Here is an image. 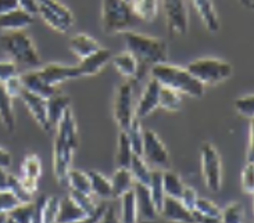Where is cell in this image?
<instances>
[{
    "mask_svg": "<svg viewBox=\"0 0 254 223\" xmlns=\"http://www.w3.org/2000/svg\"><path fill=\"white\" fill-rule=\"evenodd\" d=\"M123 35L127 45V52H129L137 62V72L133 81L135 83L142 81L151 67L167 62L168 60V45L164 39L146 36L133 31Z\"/></svg>",
    "mask_w": 254,
    "mask_h": 223,
    "instance_id": "obj_1",
    "label": "cell"
},
{
    "mask_svg": "<svg viewBox=\"0 0 254 223\" xmlns=\"http://www.w3.org/2000/svg\"><path fill=\"white\" fill-rule=\"evenodd\" d=\"M149 74L161 86L172 89L179 95L190 96L194 99H200L204 95V85L200 83L186 68L161 62L151 67Z\"/></svg>",
    "mask_w": 254,
    "mask_h": 223,
    "instance_id": "obj_2",
    "label": "cell"
},
{
    "mask_svg": "<svg viewBox=\"0 0 254 223\" xmlns=\"http://www.w3.org/2000/svg\"><path fill=\"white\" fill-rule=\"evenodd\" d=\"M0 46L17 65L39 67L42 58L31 36L25 31H10L0 36Z\"/></svg>",
    "mask_w": 254,
    "mask_h": 223,
    "instance_id": "obj_3",
    "label": "cell"
},
{
    "mask_svg": "<svg viewBox=\"0 0 254 223\" xmlns=\"http://www.w3.org/2000/svg\"><path fill=\"white\" fill-rule=\"evenodd\" d=\"M137 18L132 13L127 0H102V29L106 35L129 32L137 25Z\"/></svg>",
    "mask_w": 254,
    "mask_h": 223,
    "instance_id": "obj_4",
    "label": "cell"
},
{
    "mask_svg": "<svg viewBox=\"0 0 254 223\" xmlns=\"http://www.w3.org/2000/svg\"><path fill=\"white\" fill-rule=\"evenodd\" d=\"M186 69L204 86L218 85L229 79L234 74L232 65L218 58H197L189 62Z\"/></svg>",
    "mask_w": 254,
    "mask_h": 223,
    "instance_id": "obj_5",
    "label": "cell"
},
{
    "mask_svg": "<svg viewBox=\"0 0 254 223\" xmlns=\"http://www.w3.org/2000/svg\"><path fill=\"white\" fill-rule=\"evenodd\" d=\"M38 14L45 24L56 32L67 34L74 25V15L59 0H36Z\"/></svg>",
    "mask_w": 254,
    "mask_h": 223,
    "instance_id": "obj_6",
    "label": "cell"
},
{
    "mask_svg": "<svg viewBox=\"0 0 254 223\" xmlns=\"http://www.w3.org/2000/svg\"><path fill=\"white\" fill-rule=\"evenodd\" d=\"M201 172L207 189L218 193L222 186V165L217 149L210 143H204L200 150Z\"/></svg>",
    "mask_w": 254,
    "mask_h": 223,
    "instance_id": "obj_7",
    "label": "cell"
},
{
    "mask_svg": "<svg viewBox=\"0 0 254 223\" xmlns=\"http://www.w3.org/2000/svg\"><path fill=\"white\" fill-rule=\"evenodd\" d=\"M114 119L118 128L127 130L132 119L135 118V107H133V82L127 81L121 83L117 89L114 107H113Z\"/></svg>",
    "mask_w": 254,
    "mask_h": 223,
    "instance_id": "obj_8",
    "label": "cell"
},
{
    "mask_svg": "<svg viewBox=\"0 0 254 223\" xmlns=\"http://www.w3.org/2000/svg\"><path fill=\"white\" fill-rule=\"evenodd\" d=\"M142 158L147 165H151L154 169L170 168V154L165 149L164 143L153 130H144L143 147H142Z\"/></svg>",
    "mask_w": 254,
    "mask_h": 223,
    "instance_id": "obj_9",
    "label": "cell"
},
{
    "mask_svg": "<svg viewBox=\"0 0 254 223\" xmlns=\"http://www.w3.org/2000/svg\"><path fill=\"white\" fill-rule=\"evenodd\" d=\"M167 28L172 36H184L189 28L185 0H161Z\"/></svg>",
    "mask_w": 254,
    "mask_h": 223,
    "instance_id": "obj_10",
    "label": "cell"
},
{
    "mask_svg": "<svg viewBox=\"0 0 254 223\" xmlns=\"http://www.w3.org/2000/svg\"><path fill=\"white\" fill-rule=\"evenodd\" d=\"M74 151L75 149L72 146L63 142L62 139L56 137L55 146H53V165H55L56 180L62 186L67 184V175L71 169Z\"/></svg>",
    "mask_w": 254,
    "mask_h": 223,
    "instance_id": "obj_11",
    "label": "cell"
},
{
    "mask_svg": "<svg viewBox=\"0 0 254 223\" xmlns=\"http://www.w3.org/2000/svg\"><path fill=\"white\" fill-rule=\"evenodd\" d=\"M20 99L22 103L25 104V107L29 111V114L32 115V118L35 122L39 125V128L42 130H45L46 133H49L52 130V125L49 122L48 116V107H46V99H43L41 96L31 93L28 90H22L20 95Z\"/></svg>",
    "mask_w": 254,
    "mask_h": 223,
    "instance_id": "obj_12",
    "label": "cell"
},
{
    "mask_svg": "<svg viewBox=\"0 0 254 223\" xmlns=\"http://www.w3.org/2000/svg\"><path fill=\"white\" fill-rule=\"evenodd\" d=\"M38 72L43 78V81L55 88H57L59 85H62L65 81L79 78L76 65H65V64H60V62L46 64L45 67L39 68Z\"/></svg>",
    "mask_w": 254,
    "mask_h": 223,
    "instance_id": "obj_13",
    "label": "cell"
},
{
    "mask_svg": "<svg viewBox=\"0 0 254 223\" xmlns=\"http://www.w3.org/2000/svg\"><path fill=\"white\" fill-rule=\"evenodd\" d=\"M160 88H161V85L156 79L150 78V81L146 83V88L142 92V96L137 100L136 107H135V118L143 119L158 109Z\"/></svg>",
    "mask_w": 254,
    "mask_h": 223,
    "instance_id": "obj_14",
    "label": "cell"
},
{
    "mask_svg": "<svg viewBox=\"0 0 254 223\" xmlns=\"http://www.w3.org/2000/svg\"><path fill=\"white\" fill-rule=\"evenodd\" d=\"M113 58V53L109 49L100 48L95 53L86 56L85 58L79 60V64L76 65L79 78L83 76H95L103 69Z\"/></svg>",
    "mask_w": 254,
    "mask_h": 223,
    "instance_id": "obj_15",
    "label": "cell"
},
{
    "mask_svg": "<svg viewBox=\"0 0 254 223\" xmlns=\"http://www.w3.org/2000/svg\"><path fill=\"white\" fill-rule=\"evenodd\" d=\"M133 193L136 200L137 219L140 218V222L151 223L156 219L158 212L153 204L149 187L140 183H133Z\"/></svg>",
    "mask_w": 254,
    "mask_h": 223,
    "instance_id": "obj_16",
    "label": "cell"
},
{
    "mask_svg": "<svg viewBox=\"0 0 254 223\" xmlns=\"http://www.w3.org/2000/svg\"><path fill=\"white\" fill-rule=\"evenodd\" d=\"M158 214H161L167 221L175 223H196L193 211H189L178 198L172 197H164V201L161 205V210Z\"/></svg>",
    "mask_w": 254,
    "mask_h": 223,
    "instance_id": "obj_17",
    "label": "cell"
},
{
    "mask_svg": "<svg viewBox=\"0 0 254 223\" xmlns=\"http://www.w3.org/2000/svg\"><path fill=\"white\" fill-rule=\"evenodd\" d=\"M35 22L34 14L28 13L21 7L11 10L8 13L0 14V31L10 32V31H24L31 27Z\"/></svg>",
    "mask_w": 254,
    "mask_h": 223,
    "instance_id": "obj_18",
    "label": "cell"
},
{
    "mask_svg": "<svg viewBox=\"0 0 254 223\" xmlns=\"http://www.w3.org/2000/svg\"><path fill=\"white\" fill-rule=\"evenodd\" d=\"M21 173H22L20 177L21 183L29 193L35 194V191L38 190L39 177L42 175V164L38 156L29 154L25 157L24 163L21 165Z\"/></svg>",
    "mask_w": 254,
    "mask_h": 223,
    "instance_id": "obj_19",
    "label": "cell"
},
{
    "mask_svg": "<svg viewBox=\"0 0 254 223\" xmlns=\"http://www.w3.org/2000/svg\"><path fill=\"white\" fill-rule=\"evenodd\" d=\"M57 129V136L59 139H62L63 142L68 143L69 146H72L76 150L78 144H79V137H78V128H76L75 116L71 107L64 111V114L62 115L60 121L57 122L56 125Z\"/></svg>",
    "mask_w": 254,
    "mask_h": 223,
    "instance_id": "obj_20",
    "label": "cell"
},
{
    "mask_svg": "<svg viewBox=\"0 0 254 223\" xmlns=\"http://www.w3.org/2000/svg\"><path fill=\"white\" fill-rule=\"evenodd\" d=\"M20 79L25 90L41 96L43 99H49V97H52L57 93V88L50 86L43 81V78L39 75L38 69H32V71H27V72L21 74Z\"/></svg>",
    "mask_w": 254,
    "mask_h": 223,
    "instance_id": "obj_21",
    "label": "cell"
},
{
    "mask_svg": "<svg viewBox=\"0 0 254 223\" xmlns=\"http://www.w3.org/2000/svg\"><path fill=\"white\" fill-rule=\"evenodd\" d=\"M190 1L203 21L207 31L211 34H217L220 31V18L215 11L213 0H190Z\"/></svg>",
    "mask_w": 254,
    "mask_h": 223,
    "instance_id": "obj_22",
    "label": "cell"
},
{
    "mask_svg": "<svg viewBox=\"0 0 254 223\" xmlns=\"http://www.w3.org/2000/svg\"><path fill=\"white\" fill-rule=\"evenodd\" d=\"M68 49L71 50V53L76 56L79 60L85 58L86 56L95 53L96 50L100 49L99 42L86 34H76L74 35L68 42Z\"/></svg>",
    "mask_w": 254,
    "mask_h": 223,
    "instance_id": "obj_23",
    "label": "cell"
},
{
    "mask_svg": "<svg viewBox=\"0 0 254 223\" xmlns=\"http://www.w3.org/2000/svg\"><path fill=\"white\" fill-rule=\"evenodd\" d=\"M132 13L137 21L153 22L160 13V0H130Z\"/></svg>",
    "mask_w": 254,
    "mask_h": 223,
    "instance_id": "obj_24",
    "label": "cell"
},
{
    "mask_svg": "<svg viewBox=\"0 0 254 223\" xmlns=\"http://www.w3.org/2000/svg\"><path fill=\"white\" fill-rule=\"evenodd\" d=\"M0 123L4 126L8 133H13L15 130L13 97L7 93L3 83H0Z\"/></svg>",
    "mask_w": 254,
    "mask_h": 223,
    "instance_id": "obj_25",
    "label": "cell"
},
{
    "mask_svg": "<svg viewBox=\"0 0 254 223\" xmlns=\"http://www.w3.org/2000/svg\"><path fill=\"white\" fill-rule=\"evenodd\" d=\"M46 107H48L49 122H50L52 128H56V125L60 121L64 111L71 107V99L68 96L62 95L57 92L56 95L46 99Z\"/></svg>",
    "mask_w": 254,
    "mask_h": 223,
    "instance_id": "obj_26",
    "label": "cell"
},
{
    "mask_svg": "<svg viewBox=\"0 0 254 223\" xmlns=\"http://www.w3.org/2000/svg\"><path fill=\"white\" fill-rule=\"evenodd\" d=\"M111 62H113V67L117 69V72L121 76L127 78L128 81H135L137 72V62L129 52L125 50V52L113 56Z\"/></svg>",
    "mask_w": 254,
    "mask_h": 223,
    "instance_id": "obj_27",
    "label": "cell"
},
{
    "mask_svg": "<svg viewBox=\"0 0 254 223\" xmlns=\"http://www.w3.org/2000/svg\"><path fill=\"white\" fill-rule=\"evenodd\" d=\"M86 217L88 215L68 196L65 197V198H63V200H60V204H59V214H57V221H56V223H72L76 222V221H81V219Z\"/></svg>",
    "mask_w": 254,
    "mask_h": 223,
    "instance_id": "obj_28",
    "label": "cell"
},
{
    "mask_svg": "<svg viewBox=\"0 0 254 223\" xmlns=\"http://www.w3.org/2000/svg\"><path fill=\"white\" fill-rule=\"evenodd\" d=\"M133 177L130 175L128 168H117L116 173L113 176L111 180V190H113V197L120 198L125 194L127 191H129L133 187Z\"/></svg>",
    "mask_w": 254,
    "mask_h": 223,
    "instance_id": "obj_29",
    "label": "cell"
},
{
    "mask_svg": "<svg viewBox=\"0 0 254 223\" xmlns=\"http://www.w3.org/2000/svg\"><path fill=\"white\" fill-rule=\"evenodd\" d=\"M128 169H129L130 175L133 177V182L140 183V184H144V186H149L151 169L149 168V165L146 164V161L142 158V156L133 154Z\"/></svg>",
    "mask_w": 254,
    "mask_h": 223,
    "instance_id": "obj_30",
    "label": "cell"
},
{
    "mask_svg": "<svg viewBox=\"0 0 254 223\" xmlns=\"http://www.w3.org/2000/svg\"><path fill=\"white\" fill-rule=\"evenodd\" d=\"M147 187H149V191H150L153 204H154L157 212H160L165 197L164 189H163V170L161 169H151L150 183H149Z\"/></svg>",
    "mask_w": 254,
    "mask_h": 223,
    "instance_id": "obj_31",
    "label": "cell"
},
{
    "mask_svg": "<svg viewBox=\"0 0 254 223\" xmlns=\"http://www.w3.org/2000/svg\"><path fill=\"white\" fill-rule=\"evenodd\" d=\"M90 182L92 193H95L100 198H111L113 190H111V180H109L104 175H102L97 170H89L86 172Z\"/></svg>",
    "mask_w": 254,
    "mask_h": 223,
    "instance_id": "obj_32",
    "label": "cell"
},
{
    "mask_svg": "<svg viewBox=\"0 0 254 223\" xmlns=\"http://www.w3.org/2000/svg\"><path fill=\"white\" fill-rule=\"evenodd\" d=\"M163 189H164L165 196L179 200L182 196V191L185 189V184L175 172H172L170 169H164L163 170Z\"/></svg>",
    "mask_w": 254,
    "mask_h": 223,
    "instance_id": "obj_33",
    "label": "cell"
},
{
    "mask_svg": "<svg viewBox=\"0 0 254 223\" xmlns=\"http://www.w3.org/2000/svg\"><path fill=\"white\" fill-rule=\"evenodd\" d=\"M121 198V223H137V210H136V200H135V193L133 187L127 191L125 194L120 197Z\"/></svg>",
    "mask_w": 254,
    "mask_h": 223,
    "instance_id": "obj_34",
    "label": "cell"
},
{
    "mask_svg": "<svg viewBox=\"0 0 254 223\" xmlns=\"http://www.w3.org/2000/svg\"><path fill=\"white\" fill-rule=\"evenodd\" d=\"M182 106V97L178 92L170 88L161 86L160 88V96H158V109H163L170 112L178 111Z\"/></svg>",
    "mask_w": 254,
    "mask_h": 223,
    "instance_id": "obj_35",
    "label": "cell"
},
{
    "mask_svg": "<svg viewBox=\"0 0 254 223\" xmlns=\"http://www.w3.org/2000/svg\"><path fill=\"white\" fill-rule=\"evenodd\" d=\"M125 133L128 136V140L130 143V147L133 150V154L136 156H142V147H143V137L144 130L142 128L140 119L133 118L128 129L125 130Z\"/></svg>",
    "mask_w": 254,
    "mask_h": 223,
    "instance_id": "obj_36",
    "label": "cell"
},
{
    "mask_svg": "<svg viewBox=\"0 0 254 223\" xmlns=\"http://www.w3.org/2000/svg\"><path fill=\"white\" fill-rule=\"evenodd\" d=\"M132 157H133V150L130 147L128 136L124 130H121L118 135L117 156H116V163H117L118 168H128Z\"/></svg>",
    "mask_w": 254,
    "mask_h": 223,
    "instance_id": "obj_37",
    "label": "cell"
},
{
    "mask_svg": "<svg viewBox=\"0 0 254 223\" xmlns=\"http://www.w3.org/2000/svg\"><path fill=\"white\" fill-rule=\"evenodd\" d=\"M67 184H69L71 190H76V191L85 193V194H92L88 173H85L82 170L72 168L69 169L68 175H67Z\"/></svg>",
    "mask_w": 254,
    "mask_h": 223,
    "instance_id": "obj_38",
    "label": "cell"
},
{
    "mask_svg": "<svg viewBox=\"0 0 254 223\" xmlns=\"http://www.w3.org/2000/svg\"><path fill=\"white\" fill-rule=\"evenodd\" d=\"M245 210L241 203L228 204L224 210H221V223H243Z\"/></svg>",
    "mask_w": 254,
    "mask_h": 223,
    "instance_id": "obj_39",
    "label": "cell"
},
{
    "mask_svg": "<svg viewBox=\"0 0 254 223\" xmlns=\"http://www.w3.org/2000/svg\"><path fill=\"white\" fill-rule=\"evenodd\" d=\"M69 197L75 201L76 205H78L88 217H89V215H93L97 211V207H99V205L92 200L90 194L79 193V191H76V190H69Z\"/></svg>",
    "mask_w": 254,
    "mask_h": 223,
    "instance_id": "obj_40",
    "label": "cell"
},
{
    "mask_svg": "<svg viewBox=\"0 0 254 223\" xmlns=\"http://www.w3.org/2000/svg\"><path fill=\"white\" fill-rule=\"evenodd\" d=\"M8 217H11L17 223H32L34 215V201L27 204H18L10 212H7Z\"/></svg>",
    "mask_w": 254,
    "mask_h": 223,
    "instance_id": "obj_41",
    "label": "cell"
},
{
    "mask_svg": "<svg viewBox=\"0 0 254 223\" xmlns=\"http://www.w3.org/2000/svg\"><path fill=\"white\" fill-rule=\"evenodd\" d=\"M8 190L13 193L14 196L18 198V201H20L21 204L32 203V201H34V194L29 193V191L24 187V184L21 183L20 177H17V176L10 175Z\"/></svg>",
    "mask_w": 254,
    "mask_h": 223,
    "instance_id": "obj_42",
    "label": "cell"
},
{
    "mask_svg": "<svg viewBox=\"0 0 254 223\" xmlns=\"http://www.w3.org/2000/svg\"><path fill=\"white\" fill-rule=\"evenodd\" d=\"M59 204L60 200L56 196L46 197V201L42 211V223H56L59 214Z\"/></svg>",
    "mask_w": 254,
    "mask_h": 223,
    "instance_id": "obj_43",
    "label": "cell"
},
{
    "mask_svg": "<svg viewBox=\"0 0 254 223\" xmlns=\"http://www.w3.org/2000/svg\"><path fill=\"white\" fill-rule=\"evenodd\" d=\"M236 112L245 118H249V119H253L254 116V96L250 93V95H245L239 97L234 104Z\"/></svg>",
    "mask_w": 254,
    "mask_h": 223,
    "instance_id": "obj_44",
    "label": "cell"
},
{
    "mask_svg": "<svg viewBox=\"0 0 254 223\" xmlns=\"http://www.w3.org/2000/svg\"><path fill=\"white\" fill-rule=\"evenodd\" d=\"M194 211H197L200 215L204 217H221V210L210 200L207 198H197L196 205H194Z\"/></svg>",
    "mask_w": 254,
    "mask_h": 223,
    "instance_id": "obj_45",
    "label": "cell"
},
{
    "mask_svg": "<svg viewBox=\"0 0 254 223\" xmlns=\"http://www.w3.org/2000/svg\"><path fill=\"white\" fill-rule=\"evenodd\" d=\"M242 189L248 194H253L254 191V165L248 163L242 170Z\"/></svg>",
    "mask_w": 254,
    "mask_h": 223,
    "instance_id": "obj_46",
    "label": "cell"
},
{
    "mask_svg": "<svg viewBox=\"0 0 254 223\" xmlns=\"http://www.w3.org/2000/svg\"><path fill=\"white\" fill-rule=\"evenodd\" d=\"M18 204V198L14 196L10 190H1L0 191V214H7L13 210L14 207H17Z\"/></svg>",
    "mask_w": 254,
    "mask_h": 223,
    "instance_id": "obj_47",
    "label": "cell"
},
{
    "mask_svg": "<svg viewBox=\"0 0 254 223\" xmlns=\"http://www.w3.org/2000/svg\"><path fill=\"white\" fill-rule=\"evenodd\" d=\"M18 75V65L11 60L0 61V83H4L7 79Z\"/></svg>",
    "mask_w": 254,
    "mask_h": 223,
    "instance_id": "obj_48",
    "label": "cell"
},
{
    "mask_svg": "<svg viewBox=\"0 0 254 223\" xmlns=\"http://www.w3.org/2000/svg\"><path fill=\"white\" fill-rule=\"evenodd\" d=\"M4 89L7 90V93L11 96V97H20L21 92L24 90V86H22V82L20 79V74L15 75L13 78H10V79H7L4 83Z\"/></svg>",
    "mask_w": 254,
    "mask_h": 223,
    "instance_id": "obj_49",
    "label": "cell"
},
{
    "mask_svg": "<svg viewBox=\"0 0 254 223\" xmlns=\"http://www.w3.org/2000/svg\"><path fill=\"white\" fill-rule=\"evenodd\" d=\"M197 193L196 190L192 189V187H186L182 191V196H181V203L185 205L186 208L189 211H194V205H196V201H197Z\"/></svg>",
    "mask_w": 254,
    "mask_h": 223,
    "instance_id": "obj_50",
    "label": "cell"
},
{
    "mask_svg": "<svg viewBox=\"0 0 254 223\" xmlns=\"http://www.w3.org/2000/svg\"><path fill=\"white\" fill-rule=\"evenodd\" d=\"M106 208H107L106 204H100V205L97 207V211L93 215H89V217L83 218L81 221H76V222L72 223H100L102 222V218H103L104 212H106Z\"/></svg>",
    "mask_w": 254,
    "mask_h": 223,
    "instance_id": "obj_51",
    "label": "cell"
},
{
    "mask_svg": "<svg viewBox=\"0 0 254 223\" xmlns=\"http://www.w3.org/2000/svg\"><path fill=\"white\" fill-rule=\"evenodd\" d=\"M18 0H0V14L8 13L11 10L18 8Z\"/></svg>",
    "mask_w": 254,
    "mask_h": 223,
    "instance_id": "obj_52",
    "label": "cell"
},
{
    "mask_svg": "<svg viewBox=\"0 0 254 223\" xmlns=\"http://www.w3.org/2000/svg\"><path fill=\"white\" fill-rule=\"evenodd\" d=\"M18 4L22 10H25L31 14H38V4L36 0H18Z\"/></svg>",
    "mask_w": 254,
    "mask_h": 223,
    "instance_id": "obj_53",
    "label": "cell"
},
{
    "mask_svg": "<svg viewBox=\"0 0 254 223\" xmlns=\"http://www.w3.org/2000/svg\"><path fill=\"white\" fill-rule=\"evenodd\" d=\"M11 163H13L11 154L7 150L3 149V147H0V168L7 169L11 165Z\"/></svg>",
    "mask_w": 254,
    "mask_h": 223,
    "instance_id": "obj_54",
    "label": "cell"
},
{
    "mask_svg": "<svg viewBox=\"0 0 254 223\" xmlns=\"http://www.w3.org/2000/svg\"><path fill=\"white\" fill-rule=\"evenodd\" d=\"M100 223H121L120 222V219L117 218V214H116V211L113 210V208H106V212H104L103 218H102V222Z\"/></svg>",
    "mask_w": 254,
    "mask_h": 223,
    "instance_id": "obj_55",
    "label": "cell"
},
{
    "mask_svg": "<svg viewBox=\"0 0 254 223\" xmlns=\"http://www.w3.org/2000/svg\"><path fill=\"white\" fill-rule=\"evenodd\" d=\"M193 215H194V222L196 223H221L220 218L204 217V215H200L197 211H193Z\"/></svg>",
    "mask_w": 254,
    "mask_h": 223,
    "instance_id": "obj_56",
    "label": "cell"
},
{
    "mask_svg": "<svg viewBox=\"0 0 254 223\" xmlns=\"http://www.w3.org/2000/svg\"><path fill=\"white\" fill-rule=\"evenodd\" d=\"M8 183H10V173L6 169L0 168V191L8 190Z\"/></svg>",
    "mask_w": 254,
    "mask_h": 223,
    "instance_id": "obj_57",
    "label": "cell"
},
{
    "mask_svg": "<svg viewBox=\"0 0 254 223\" xmlns=\"http://www.w3.org/2000/svg\"><path fill=\"white\" fill-rule=\"evenodd\" d=\"M243 6L246 7V8H253V4H254V0H239Z\"/></svg>",
    "mask_w": 254,
    "mask_h": 223,
    "instance_id": "obj_58",
    "label": "cell"
},
{
    "mask_svg": "<svg viewBox=\"0 0 254 223\" xmlns=\"http://www.w3.org/2000/svg\"><path fill=\"white\" fill-rule=\"evenodd\" d=\"M6 218H7V214H0V223L6 222Z\"/></svg>",
    "mask_w": 254,
    "mask_h": 223,
    "instance_id": "obj_59",
    "label": "cell"
},
{
    "mask_svg": "<svg viewBox=\"0 0 254 223\" xmlns=\"http://www.w3.org/2000/svg\"><path fill=\"white\" fill-rule=\"evenodd\" d=\"M4 223H17V222H15V221H14L13 218H11V217H8V215H7V218H6V222H4Z\"/></svg>",
    "mask_w": 254,
    "mask_h": 223,
    "instance_id": "obj_60",
    "label": "cell"
},
{
    "mask_svg": "<svg viewBox=\"0 0 254 223\" xmlns=\"http://www.w3.org/2000/svg\"><path fill=\"white\" fill-rule=\"evenodd\" d=\"M127 1H130V0H127Z\"/></svg>",
    "mask_w": 254,
    "mask_h": 223,
    "instance_id": "obj_61",
    "label": "cell"
}]
</instances>
